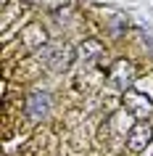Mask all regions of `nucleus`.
Returning a JSON list of instances; mask_svg holds the SVG:
<instances>
[{
	"label": "nucleus",
	"mask_w": 153,
	"mask_h": 156,
	"mask_svg": "<svg viewBox=\"0 0 153 156\" xmlns=\"http://www.w3.org/2000/svg\"><path fill=\"white\" fill-rule=\"evenodd\" d=\"M50 111V95L48 93H32L26 98V116L29 119H42Z\"/></svg>",
	"instance_id": "nucleus-2"
},
{
	"label": "nucleus",
	"mask_w": 153,
	"mask_h": 156,
	"mask_svg": "<svg viewBox=\"0 0 153 156\" xmlns=\"http://www.w3.org/2000/svg\"><path fill=\"white\" fill-rule=\"evenodd\" d=\"M127 106H129V108H135V114H137V116H143L145 111H151V106H143L140 95H135V93H129V98H127Z\"/></svg>",
	"instance_id": "nucleus-4"
},
{
	"label": "nucleus",
	"mask_w": 153,
	"mask_h": 156,
	"mask_svg": "<svg viewBox=\"0 0 153 156\" xmlns=\"http://www.w3.org/2000/svg\"><path fill=\"white\" fill-rule=\"evenodd\" d=\"M113 74H116V85L119 87H129V82H132V64H127V61H119L116 64V69H113Z\"/></svg>",
	"instance_id": "nucleus-3"
},
{
	"label": "nucleus",
	"mask_w": 153,
	"mask_h": 156,
	"mask_svg": "<svg viewBox=\"0 0 153 156\" xmlns=\"http://www.w3.org/2000/svg\"><path fill=\"white\" fill-rule=\"evenodd\" d=\"M151 135H153V130H151V124L148 122H135V127L129 130V135H127V148L132 151V154H140V151H145V146L151 143Z\"/></svg>",
	"instance_id": "nucleus-1"
}]
</instances>
